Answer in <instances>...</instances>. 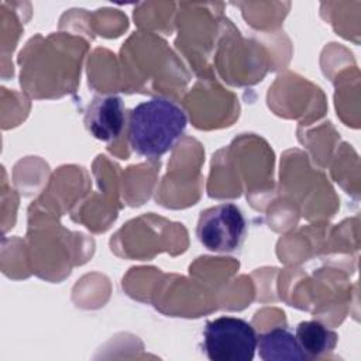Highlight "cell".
<instances>
[{
	"label": "cell",
	"instance_id": "obj_1",
	"mask_svg": "<svg viewBox=\"0 0 361 361\" xmlns=\"http://www.w3.org/2000/svg\"><path fill=\"white\" fill-rule=\"evenodd\" d=\"M188 126L185 110L165 97L137 104L128 114V142L141 157L157 159L171 151Z\"/></svg>",
	"mask_w": 361,
	"mask_h": 361
},
{
	"label": "cell",
	"instance_id": "obj_2",
	"mask_svg": "<svg viewBox=\"0 0 361 361\" xmlns=\"http://www.w3.org/2000/svg\"><path fill=\"white\" fill-rule=\"evenodd\" d=\"M258 336L244 319L220 316L209 320L203 331V350L212 361H251Z\"/></svg>",
	"mask_w": 361,
	"mask_h": 361
},
{
	"label": "cell",
	"instance_id": "obj_3",
	"mask_svg": "<svg viewBox=\"0 0 361 361\" xmlns=\"http://www.w3.org/2000/svg\"><path fill=\"white\" fill-rule=\"evenodd\" d=\"M247 221L234 203H221L200 213L196 234L200 244L213 252H233L245 238Z\"/></svg>",
	"mask_w": 361,
	"mask_h": 361
},
{
	"label": "cell",
	"instance_id": "obj_4",
	"mask_svg": "<svg viewBox=\"0 0 361 361\" xmlns=\"http://www.w3.org/2000/svg\"><path fill=\"white\" fill-rule=\"evenodd\" d=\"M126 124V107L118 96H100L93 99L85 113V127L104 142L116 140Z\"/></svg>",
	"mask_w": 361,
	"mask_h": 361
},
{
	"label": "cell",
	"instance_id": "obj_5",
	"mask_svg": "<svg viewBox=\"0 0 361 361\" xmlns=\"http://www.w3.org/2000/svg\"><path fill=\"white\" fill-rule=\"evenodd\" d=\"M257 350L264 361H303L296 337L285 327H275L258 336Z\"/></svg>",
	"mask_w": 361,
	"mask_h": 361
},
{
	"label": "cell",
	"instance_id": "obj_6",
	"mask_svg": "<svg viewBox=\"0 0 361 361\" xmlns=\"http://www.w3.org/2000/svg\"><path fill=\"white\" fill-rule=\"evenodd\" d=\"M295 337L306 360L320 358L331 353L338 341L337 333L317 320L300 322L296 326Z\"/></svg>",
	"mask_w": 361,
	"mask_h": 361
}]
</instances>
